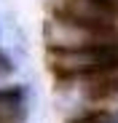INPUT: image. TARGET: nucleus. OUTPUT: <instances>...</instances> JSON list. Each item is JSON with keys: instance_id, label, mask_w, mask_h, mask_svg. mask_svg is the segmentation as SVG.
<instances>
[{"instance_id": "nucleus-3", "label": "nucleus", "mask_w": 118, "mask_h": 123, "mask_svg": "<svg viewBox=\"0 0 118 123\" xmlns=\"http://www.w3.org/2000/svg\"><path fill=\"white\" fill-rule=\"evenodd\" d=\"M27 115V91L22 86L0 88V123H24Z\"/></svg>"}, {"instance_id": "nucleus-1", "label": "nucleus", "mask_w": 118, "mask_h": 123, "mask_svg": "<svg viewBox=\"0 0 118 123\" xmlns=\"http://www.w3.org/2000/svg\"><path fill=\"white\" fill-rule=\"evenodd\" d=\"M51 70L62 78H89L118 70V40L83 51H48Z\"/></svg>"}, {"instance_id": "nucleus-2", "label": "nucleus", "mask_w": 118, "mask_h": 123, "mask_svg": "<svg viewBox=\"0 0 118 123\" xmlns=\"http://www.w3.org/2000/svg\"><path fill=\"white\" fill-rule=\"evenodd\" d=\"M110 40H118V35L94 30V27H86V24H78L72 19L56 16V13L46 24L48 51H83V48H94V46H105Z\"/></svg>"}, {"instance_id": "nucleus-4", "label": "nucleus", "mask_w": 118, "mask_h": 123, "mask_svg": "<svg viewBox=\"0 0 118 123\" xmlns=\"http://www.w3.org/2000/svg\"><path fill=\"white\" fill-rule=\"evenodd\" d=\"M89 123H118V115H105V112H97V115H89Z\"/></svg>"}]
</instances>
